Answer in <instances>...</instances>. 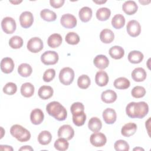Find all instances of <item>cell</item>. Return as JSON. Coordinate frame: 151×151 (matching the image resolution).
I'll use <instances>...</instances> for the list:
<instances>
[{"label":"cell","mask_w":151,"mask_h":151,"mask_svg":"<svg viewBox=\"0 0 151 151\" xmlns=\"http://www.w3.org/2000/svg\"><path fill=\"white\" fill-rule=\"evenodd\" d=\"M148 111V104L145 101L130 102L126 107V113L130 118L142 119L147 115Z\"/></svg>","instance_id":"1"},{"label":"cell","mask_w":151,"mask_h":151,"mask_svg":"<svg viewBox=\"0 0 151 151\" xmlns=\"http://www.w3.org/2000/svg\"><path fill=\"white\" fill-rule=\"evenodd\" d=\"M46 110L48 114L58 121L65 120L67 112L65 108L58 101H51L46 106Z\"/></svg>","instance_id":"2"},{"label":"cell","mask_w":151,"mask_h":151,"mask_svg":"<svg viewBox=\"0 0 151 151\" xmlns=\"http://www.w3.org/2000/svg\"><path fill=\"white\" fill-rule=\"evenodd\" d=\"M11 134L20 142L28 141L31 138L30 132L19 124H14L10 129Z\"/></svg>","instance_id":"3"},{"label":"cell","mask_w":151,"mask_h":151,"mask_svg":"<svg viewBox=\"0 0 151 151\" xmlns=\"http://www.w3.org/2000/svg\"><path fill=\"white\" fill-rule=\"evenodd\" d=\"M74 78V71L70 67H64L61 70L59 74L60 82L65 86L70 85Z\"/></svg>","instance_id":"4"},{"label":"cell","mask_w":151,"mask_h":151,"mask_svg":"<svg viewBox=\"0 0 151 151\" xmlns=\"http://www.w3.org/2000/svg\"><path fill=\"white\" fill-rule=\"evenodd\" d=\"M58 54L54 51H47L41 56V60L45 65H54L58 61Z\"/></svg>","instance_id":"5"},{"label":"cell","mask_w":151,"mask_h":151,"mask_svg":"<svg viewBox=\"0 0 151 151\" xmlns=\"http://www.w3.org/2000/svg\"><path fill=\"white\" fill-rule=\"evenodd\" d=\"M1 27L5 33L8 34H12L16 29V22L12 18L6 17L2 19L1 22Z\"/></svg>","instance_id":"6"},{"label":"cell","mask_w":151,"mask_h":151,"mask_svg":"<svg viewBox=\"0 0 151 151\" xmlns=\"http://www.w3.org/2000/svg\"><path fill=\"white\" fill-rule=\"evenodd\" d=\"M27 47L30 52L37 53L42 50L43 42L38 37H33L28 41Z\"/></svg>","instance_id":"7"},{"label":"cell","mask_w":151,"mask_h":151,"mask_svg":"<svg viewBox=\"0 0 151 151\" xmlns=\"http://www.w3.org/2000/svg\"><path fill=\"white\" fill-rule=\"evenodd\" d=\"M90 141L91 145L95 147H102L106 143L107 138L103 133L95 132L90 136Z\"/></svg>","instance_id":"8"},{"label":"cell","mask_w":151,"mask_h":151,"mask_svg":"<svg viewBox=\"0 0 151 151\" xmlns=\"http://www.w3.org/2000/svg\"><path fill=\"white\" fill-rule=\"evenodd\" d=\"M126 29L128 34L133 37L138 36L141 32V26L136 20H130L128 22Z\"/></svg>","instance_id":"9"},{"label":"cell","mask_w":151,"mask_h":151,"mask_svg":"<svg viewBox=\"0 0 151 151\" xmlns=\"http://www.w3.org/2000/svg\"><path fill=\"white\" fill-rule=\"evenodd\" d=\"M74 130L70 125H63L58 130V136L65 139L67 140H71L74 137Z\"/></svg>","instance_id":"10"},{"label":"cell","mask_w":151,"mask_h":151,"mask_svg":"<svg viewBox=\"0 0 151 151\" xmlns=\"http://www.w3.org/2000/svg\"><path fill=\"white\" fill-rule=\"evenodd\" d=\"M60 22L63 27L66 28H73L77 25V19L72 14H65L62 15Z\"/></svg>","instance_id":"11"},{"label":"cell","mask_w":151,"mask_h":151,"mask_svg":"<svg viewBox=\"0 0 151 151\" xmlns=\"http://www.w3.org/2000/svg\"><path fill=\"white\" fill-rule=\"evenodd\" d=\"M19 22L21 27L24 28L30 27L34 22V17L29 11H24L19 16Z\"/></svg>","instance_id":"12"},{"label":"cell","mask_w":151,"mask_h":151,"mask_svg":"<svg viewBox=\"0 0 151 151\" xmlns=\"http://www.w3.org/2000/svg\"><path fill=\"white\" fill-rule=\"evenodd\" d=\"M103 118L106 123L109 124H113L116 122L117 118L116 111L111 108L105 109L103 112Z\"/></svg>","instance_id":"13"},{"label":"cell","mask_w":151,"mask_h":151,"mask_svg":"<svg viewBox=\"0 0 151 151\" xmlns=\"http://www.w3.org/2000/svg\"><path fill=\"white\" fill-rule=\"evenodd\" d=\"M44 118L42 111L40 109H35L32 110L30 114V120L32 124L38 125L41 124Z\"/></svg>","instance_id":"14"},{"label":"cell","mask_w":151,"mask_h":151,"mask_svg":"<svg viewBox=\"0 0 151 151\" xmlns=\"http://www.w3.org/2000/svg\"><path fill=\"white\" fill-rule=\"evenodd\" d=\"M14 68V63L12 58L9 57L4 58L1 62V71L5 73H11Z\"/></svg>","instance_id":"15"},{"label":"cell","mask_w":151,"mask_h":151,"mask_svg":"<svg viewBox=\"0 0 151 151\" xmlns=\"http://www.w3.org/2000/svg\"><path fill=\"white\" fill-rule=\"evenodd\" d=\"M93 63L97 68L103 70L109 66V60L106 55L100 54L95 57L93 60Z\"/></svg>","instance_id":"16"},{"label":"cell","mask_w":151,"mask_h":151,"mask_svg":"<svg viewBox=\"0 0 151 151\" xmlns=\"http://www.w3.org/2000/svg\"><path fill=\"white\" fill-rule=\"evenodd\" d=\"M122 9L126 14L131 15L137 12L138 6L134 1H127L123 3Z\"/></svg>","instance_id":"17"},{"label":"cell","mask_w":151,"mask_h":151,"mask_svg":"<svg viewBox=\"0 0 151 151\" xmlns=\"http://www.w3.org/2000/svg\"><path fill=\"white\" fill-rule=\"evenodd\" d=\"M132 78L134 81L141 82L144 81L146 78V72L142 67H137L134 68L131 74Z\"/></svg>","instance_id":"18"},{"label":"cell","mask_w":151,"mask_h":151,"mask_svg":"<svg viewBox=\"0 0 151 151\" xmlns=\"http://www.w3.org/2000/svg\"><path fill=\"white\" fill-rule=\"evenodd\" d=\"M137 130V125L134 123L125 124L122 128L121 133L124 137H130L133 135Z\"/></svg>","instance_id":"19"},{"label":"cell","mask_w":151,"mask_h":151,"mask_svg":"<svg viewBox=\"0 0 151 151\" xmlns=\"http://www.w3.org/2000/svg\"><path fill=\"white\" fill-rule=\"evenodd\" d=\"M109 76L104 71H99L95 76L96 83L100 87L106 86L109 82Z\"/></svg>","instance_id":"20"},{"label":"cell","mask_w":151,"mask_h":151,"mask_svg":"<svg viewBox=\"0 0 151 151\" xmlns=\"http://www.w3.org/2000/svg\"><path fill=\"white\" fill-rule=\"evenodd\" d=\"M101 99V100L106 103H112L116 100L117 94L112 90H107L102 92Z\"/></svg>","instance_id":"21"},{"label":"cell","mask_w":151,"mask_h":151,"mask_svg":"<svg viewBox=\"0 0 151 151\" xmlns=\"http://www.w3.org/2000/svg\"><path fill=\"white\" fill-rule=\"evenodd\" d=\"M63 41L62 37L59 34H51L47 40V44L48 46L51 48H55L59 47Z\"/></svg>","instance_id":"22"},{"label":"cell","mask_w":151,"mask_h":151,"mask_svg":"<svg viewBox=\"0 0 151 151\" xmlns=\"http://www.w3.org/2000/svg\"><path fill=\"white\" fill-rule=\"evenodd\" d=\"M54 90L51 86H42L39 88L38 94L41 99L43 100H47L52 96Z\"/></svg>","instance_id":"23"},{"label":"cell","mask_w":151,"mask_h":151,"mask_svg":"<svg viewBox=\"0 0 151 151\" xmlns=\"http://www.w3.org/2000/svg\"><path fill=\"white\" fill-rule=\"evenodd\" d=\"M114 34L111 29H104L100 34V39L103 43H111L114 40Z\"/></svg>","instance_id":"24"},{"label":"cell","mask_w":151,"mask_h":151,"mask_svg":"<svg viewBox=\"0 0 151 151\" xmlns=\"http://www.w3.org/2000/svg\"><path fill=\"white\" fill-rule=\"evenodd\" d=\"M102 127V123L100 119L97 117H91L88 123V129L93 132H99Z\"/></svg>","instance_id":"25"},{"label":"cell","mask_w":151,"mask_h":151,"mask_svg":"<svg viewBox=\"0 0 151 151\" xmlns=\"http://www.w3.org/2000/svg\"><path fill=\"white\" fill-rule=\"evenodd\" d=\"M109 53L111 58L116 60H119L124 56V49L120 46L115 45L110 48Z\"/></svg>","instance_id":"26"},{"label":"cell","mask_w":151,"mask_h":151,"mask_svg":"<svg viewBox=\"0 0 151 151\" xmlns=\"http://www.w3.org/2000/svg\"><path fill=\"white\" fill-rule=\"evenodd\" d=\"M34 90V86L30 83H25L21 87V93L25 97L32 96Z\"/></svg>","instance_id":"27"},{"label":"cell","mask_w":151,"mask_h":151,"mask_svg":"<svg viewBox=\"0 0 151 151\" xmlns=\"http://www.w3.org/2000/svg\"><path fill=\"white\" fill-rule=\"evenodd\" d=\"M78 15L81 21L87 22L89 21L91 18L92 10L88 6H84L80 9Z\"/></svg>","instance_id":"28"},{"label":"cell","mask_w":151,"mask_h":151,"mask_svg":"<svg viewBox=\"0 0 151 151\" xmlns=\"http://www.w3.org/2000/svg\"><path fill=\"white\" fill-rule=\"evenodd\" d=\"M143 54L139 51H132L128 54V60L133 64L140 63L143 59Z\"/></svg>","instance_id":"29"},{"label":"cell","mask_w":151,"mask_h":151,"mask_svg":"<svg viewBox=\"0 0 151 151\" xmlns=\"http://www.w3.org/2000/svg\"><path fill=\"white\" fill-rule=\"evenodd\" d=\"M113 85L114 87L117 89L124 90L130 87V83L129 80L125 77H119L114 80Z\"/></svg>","instance_id":"30"},{"label":"cell","mask_w":151,"mask_h":151,"mask_svg":"<svg viewBox=\"0 0 151 151\" xmlns=\"http://www.w3.org/2000/svg\"><path fill=\"white\" fill-rule=\"evenodd\" d=\"M52 139L51 133L47 130L42 131L38 136V141L42 145L49 144Z\"/></svg>","instance_id":"31"},{"label":"cell","mask_w":151,"mask_h":151,"mask_svg":"<svg viewBox=\"0 0 151 151\" xmlns=\"http://www.w3.org/2000/svg\"><path fill=\"white\" fill-rule=\"evenodd\" d=\"M125 18L122 14L115 15L111 19V25L115 29H120L124 25Z\"/></svg>","instance_id":"32"},{"label":"cell","mask_w":151,"mask_h":151,"mask_svg":"<svg viewBox=\"0 0 151 151\" xmlns=\"http://www.w3.org/2000/svg\"><path fill=\"white\" fill-rule=\"evenodd\" d=\"M32 72V68L31 66L27 63H22L18 67V73L22 77H27L31 74Z\"/></svg>","instance_id":"33"},{"label":"cell","mask_w":151,"mask_h":151,"mask_svg":"<svg viewBox=\"0 0 151 151\" xmlns=\"http://www.w3.org/2000/svg\"><path fill=\"white\" fill-rule=\"evenodd\" d=\"M111 15L110 10L106 7L100 8L97 9L96 12V17L97 18L101 21L107 20Z\"/></svg>","instance_id":"34"},{"label":"cell","mask_w":151,"mask_h":151,"mask_svg":"<svg viewBox=\"0 0 151 151\" xmlns=\"http://www.w3.org/2000/svg\"><path fill=\"white\" fill-rule=\"evenodd\" d=\"M40 16L44 20L48 22L54 21L57 18L56 14L49 9H42L40 12Z\"/></svg>","instance_id":"35"},{"label":"cell","mask_w":151,"mask_h":151,"mask_svg":"<svg viewBox=\"0 0 151 151\" xmlns=\"http://www.w3.org/2000/svg\"><path fill=\"white\" fill-rule=\"evenodd\" d=\"M86 120V114L84 111H82L73 115V122L77 126H83Z\"/></svg>","instance_id":"36"},{"label":"cell","mask_w":151,"mask_h":151,"mask_svg":"<svg viewBox=\"0 0 151 151\" xmlns=\"http://www.w3.org/2000/svg\"><path fill=\"white\" fill-rule=\"evenodd\" d=\"M91 83L90 77L86 74L80 76L77 80V85L81 89L87 88Z\"/></svg>","instance_id":"37"},{"label":"cell","mask_w":151,"mask_h":151,"mask_svg":"<svg viewBox=\"0 0 151 151\" xmlns=\"http://www.w3.org/2000/svg\"><path fill=\"white\" fill-rule=\"evenodd\" d=\"M54 146L57 150L60 151H64L68 149L69 143L67 142V140L65 139L60 137L55 140Z\"/></svg>","instance_id":"38"},{"label":"cell","mask_w":151,"mask_h":151,"mask_svg":"<svg viewBox=\"0 0 151 151\" xmlns=\"http://www.w3.org/2000/svg\"><path fill=\"white\" fill-rule=\"evenodd\" d=\"M9 45L14 49L20 48L23 45V40L19 36H13L9 40Z\"/></svg>","instance_id":"39"},{"label":"cell","mask_w":151,"mask_h":151,"mask_svg":"<svg viewBox=\"0 0 151 151\" xmlns=\"http://www.w3.org/2000/svg\"><path fill=\"white\" fill-rule=\"evenodd\" d=\"M65 41L68 44L76 45L80 41L79 35L74 32H70L65 35Z\"/></svg>","instance_id":"40"},{"label":"cell","mask_w":151,"mask_h":151,"mask_svg":"<svg viewBox=\"0 0 151 151\" xmlns=\"http://www.w3.org/2000/svg\"><path fill=\"white\" fill-rule=\"evenodd\" d=\"M132 96L136 99L143 97L146 94V90L142 86H135L131 91Z\"/></svg>","instance_id":"41"},{"label":"cell","mask_w":151,"mask_h":151,"mask_svg":"<svg viewBox=\"0 0 151 151\" xmlns=\"http://www.w3.org/2000/svg\"><path fill=\"white\" fill-rule=\"evenodd\" d=\"M114 149L117 151H128L129 145L127 142L124 140H118L114 145Z\"/></svg>","instance_id":"42"},{"label":"cell","mask_w":151,"mask_h":151,"mask_svg":"<svg viewBox=\"0 0 151 151\" xmlns=\"http://www.w3.org/2000/svg\"><path fill=\"white\" fill-rule=\"evenodd\" d=\"M17 90V85L12 82H9L6 83L3 88V92L8 95L14 94Z\"/></svg>","instance_id":"43"},{"label":"cell","mask_w":151,"mask_h":151,"mask_svg":"<svg viewBox=\"0 0 151 151\" xmlns=\"http://www.w3.org/2000/svg\"><path fill=\"white\" fill-rule=\"evenodd\" d=\"M55 76V71L53 68H49L43 74V80L45 82H50L52 81Z\"/></svg>","instance_id":"44"},{"label":"cell","mask_w":151,"mask_h":151,"mask_svg":"<svg viewBox=\"0 0 151 151\" xmlns=\"http://www.w3.org/2000/svg\"><path fill=\"white\" fill-rule=\"evenodd\" d=\"M70 110L72 113V114H75L82 111H84V106L83 104V103L80 102H76L72 104L70 107Z\"/></svg>","instance_id":"45"},{"label":"cell","mask_w":151,"mask_h":151,"mask_svg":"<svg viewBox=\"0 0 151 151\" xmlns=\"http://www.w3.org/2000/svg\"><path fill=\"white\" fill-rule=\"evenodd\" d=\"M64 0H50V3L51 6H52L54 8H58L61 7L64 3Z\"/></svg>","instance_id":"46"},{"label":"cell","mask_w":151,"mask_h":151,"mask_svg":"<svg viewBox=\"0 0 151 151\" xmlns=\"http://www.w3.org/2000/svg\"><path fill=\"white\" fill-rule=\"evenodd\" d=\"M1 150H13V148L10 146L7 145H1L0 146Z\"/></svg>","instance_id":"47"},{"label":"cell","mask_w":151,"mask_h":151,"mask_svg":"<svg viewBox=\"0 0 151 151\" xmlns=\"http://www.w3.org/2000/svg\"><path fill=\"white\" fill-rule=\"evenodd\" d=\"M33 148H32L30 146H24L19 149V150H33Z\"/></svg>","instance_id":"48"},{"label":"cell","mask_w":151,"mask_h":151,"mask_svg":"<svg viewBox=\"0 0 151 151\" xmlns=\"http://www.w3.org/2000/svg\"><path fill=\"white\" fill-rule=\"evenodd\" d=\"M93 2L97 4H101L106 2V1H93Z\"/></svg>","instance_id":"49"},{"label":"cell","mask_w":151,"mask_h":151,"mask_svg":"<svg viewBox=\"0 0 151 151\" xmlns=\"http://www.w3.org/2000/svg\"><path fill=\"white\" fill-rule=\"evenodd\" d=\"M133 150H140V151H144V149L142 147H136V148H134L133 149Z\"/></svg>","instance_id":"50"},{"label":"cell","mask_w":151,"mask_h":151,"mask_svg":"<svg viewBox=\"0 0 151 151\" xmlns=\"http://www.w3.org/2000/svg\"><path fill=\"white\" fill-rule=\"evenodd\" d=\"M22 2V1H10V2L11 3H12V4H19V3H20V2Z\"/></svg>","instance_id":"51"}]
</instances>
